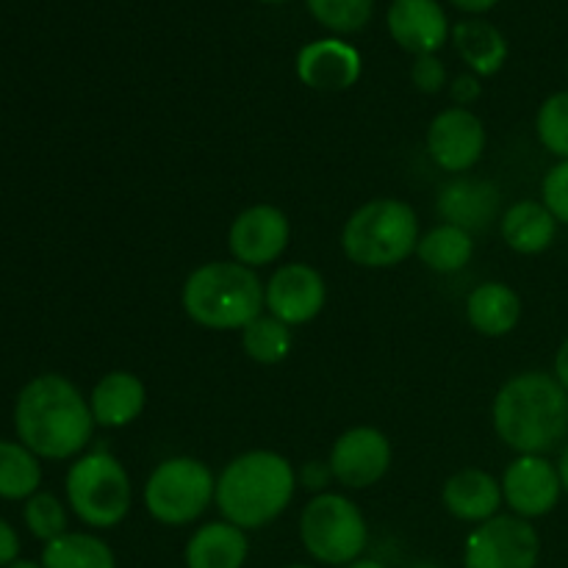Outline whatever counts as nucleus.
Listing matches in <instances>:
<instances>
[{
  "instance_id": "obj_5",
  "label": "nucleus",
  "mask_w": 568,
  "mask_h": 568,
  "mask_svg": "<svg viewBox=\"0 0 568 568\" xmlns=\"http://www.w3.org/2000/svg\"><path fill=\"white\" fill-rule=\"evenodd\" d=\"M419 220L408 203L394 197L361 205L342 231V250L364 270H388L403 264L419 247Z\"/></svg>"
},
{
  "instance_id": "obj_30",
  "label": "nucleus",
  "mask_w": 568,
  "mask_h": 568,
  "mask_svg": "<svg viewBox=\"0 0 568 568\" xmlns=\"http://www.w3.org/2000/svg\"><path fill=\"white\" fill-rule=\"evenodd\" d=\"M536 133L549 153L560 161L568 159V89L544 100L536 116Z\"/></svg>"
},
{
  "instance_id": "obj_28",
  "label": "nucleus",
  "mask_w": 568,
  "mask_h": 568,
  "mask_svg": "<svg viewBox=\"0 0 568 568\" xmlns=\"http://www.w3.org/2000/svg\"><path fill=\"white\" fill-rule=\"evenodd\" d=\"M316 22L336 33H355L372 20L375 0H305Z\"/></svg>"
},
{
  "instance_id": "obj_24",
  "label": "nucleus",
  "mask_w": 568,
  "mask_h": 568,
  "mask_svg": "<svg viewBox=\"0 0 568 568\" xmlns=\"http://www.w3.org/2000/svg\"><path fill=\"white\" fill-rule=\"evenodd\" d=\"M416 255H419L427 270L449 275V272H460L469 264L471 255H475V239L464 227L444 222V225L433 227L419 239Z\"/></svg>"
},
{
  "instance_id": "obj_19",
  "label": "nucleus",
  "mask_w": 568,
  "mask_h": 568,
  "mask_svg": "<svg viewBox=\"0 0 568 568\" xmlns=\"http://www.w3.org/2000/svg\"><path fill=\"white\" fill-rule=\"evenodd\" d=\"M148 405V388L133 372L116 369L100 377L89 394L94 425L100 427H125L142 416Z\"/></svg>"
},
{
  "instance_id": "obj_17",
  "label": "nucleus",
  "mask_w": 568,
  "mask_h": 568,
  "mask_svg": "<svg viewBox=\"0 0 568 568\" xmlns=\"http://www.w3.org/2000/svg\"><path fill=\"white\" fill-rule=\"evenodd\" d=\"M444 508L449 516L469 525H483V521L499 516L503 508V483L483 469H460L444 483L442 491Z\"/></svg>"
},
{
  "instance_id": "obj_2",
  "label": "nucleus",
  "mask_w": 568,
  "mask_h": 568,
  "mask_svg": "<svg viewBox=\"0 0 568 568\" xmlns=\"http://www.w3.org/2000/svg\"><path fill=\"white\" fill-rule=\"evenodd\" d=\"M494 430L519 455H547L568 442V392L549 372H521L494 397Z\"/></svg>"
},
{
  "instance_id": "obj_3",
  "label": "nucleus",
  "mask_w": 568,
  "mask_h": 568,
  "mask_svg": "<svg viewBox=\"0 0 568 568\" xmlns=\"http://www.w3.org/2000/svg\"><path fill=\"white\" fill-rule=\"evenodd\" d=\"M297 491V471L288 458L272 449H253L222 469L216 477V508L222 519L247 530L272 525Z\"/></svg>"
},
{
  "instance_id": "obj_27",
  "label": "nucleus",
  "mask_w": 568,
  "mask_h": 568,
  "mask_svg": "<svg viewBox=\"0 0 568 568\" xmlns=\"http://www.w3.org/2000/svg\"><path fill=\"white\" fill-rule=\"evenodd\" d=\"M242 349L250 361L264 366H275L292 353V327L275 316H264L250 322L242 331Z\"/></svg>"
},
{
  "instance_id": "obj_35",
  "label": "nucleus",
  "mask_w": 568,
  "mask_h": 568,
  "mask_svg": "<svg viewBox=\"0 0 568 568\" xmlns=\"http://www.w3.org/2000/svg\"><path fill=\"white\" fill-rule=\"evenodd\" d=\"M305 488H311V491H322L325 488V483L331 480V466L327 464H308V469H305Z\"/></svg>"
},
{
  "instance_id": "obj_23",
  "label": "nucleus",
  "mask_w": 568,
  "mask_h": 568,
  "mask_svg": "<svg viewBox=\"0 0 568 568\" xmlns=\"http://www.w3.org/2000/svg\"><path fill=\"white\" fill-rule=\"evenodd\" d=\"M453 42L475 75H497L508 61V39L486 20H464L453 28Z\"/></svg>"
},
{
  "instance_id": "obj_29",
  "label": "nucleus",
  "mask_w": 568,
  "mask_h": 568,
  "mask_svg": "<svg viewBox=\"0 0 568 568\" xmlns=\"http://www.w3.org/2000/svg\"><path fill=\"white\" fill-rule=\"evenodd\" d=\"M26 527L31 530L33 538L50 544L61 538L67 530V508L55 494L37 491L31 499H26V510H22Z\"/></svg>"
},
{
  "instance_id": "obj_34",
  "label": "nucleus",
  "mask_w": 568,
  "mask_h": 568,
  "mask_svg": "<svg viewBox=\"0 0 568 568\" xmlns=\"http://www.w3.org/2000/svg\"><path fill=\"white\" fill-rule=\"evenodd\" d=\"M483 87H480V78L471 72V75H458L453 81V100L460 105V109H466V105L475 103L477 98H480Z\"/></svg>"
},
{
  "instance_id": "obj_36",
  "label": "nucleus",
  "mask_w": 568,
  "mask_h": 568,
  "mask_svg": "<svg viewBox=\"0 0 568 568\" xmlns=\"http://www.w3.org/2000/svg\"><path fill=\"white\" fill-rule=\"evenodd\" d=\"M555 377H558L560 386L568 392V338L558 347V355H555Z\"/></svg>"
},
{
  "instance_id": "obj_15",
  "label": "nucleus",
  "mask_w": 568,
  "mask_h": 568,
  "mask_svg": "<svg viewBox=\"0 0 568 568\" xmlns=\"http://www.w3.org/2000/svg\"><path fill=\"white\" fill-rule=\"evenodd\" d=\"M386 22L394 42L414 55L436 53L453 33L438 0H394Z\"/></svg>"
},
{
  "instance_id": "obj_10",
  "label": "nucleus",
  "mask_w": 568,
  "mask_h": 568,
  "mask_svg": "<svg viewBox=\"0 0 568 568\" xmlns=\"http://www.w3.org/2000/svg\"><path fill=\"white\" fill-rule=\"evenodd\" d=\"M499 483L510 514L527 521L552 514L564 494L558 466L547 455H519L510 460Z\"/></svg>"
},
{
  "instance_id": "obj_18",
  "label": "nucleus",
  "mask_w": 568,
  "mask_h": 568,
  "mask_svg": "<svg viewBox=\"0 0 568 568\" xmlns=\"http://www.w3.org/2000/svg\"><path fill=\"white\" fill-rule=\"evenodd\" d=\"M438 214L447 220V225H458L469 233L483 231L499 214V189L491 181L455 178L438 192Z\"/></svg>"
},
{
  "instance_id": "obj_6",
  "label": "nucleus",
  "mask_w": 568,
  "mask_h": 568,
  "mask_svg": "<svg viewBox=\"0 0 568 568\" xmlns=\"http://www.w3.org/2000/svg\"><path fill=\"white\" fill-rule=\"evenodd\" d=\"M64 491L72 514L94 530L122 525L131 514V477L111 453L81 455L67 471Z\"/></svg>"
},
{
  "instance_id": "obj_16",
  "label": "nucleus",
  "mask_w": 568,
  "mask_h": 568,
  "mask_svg": "<svg viewBox=\"0 0 568 568\" xmlns=\"http://www.w3.org/2000/svg\"><path fill=\"white\" fill-rule=\"evenodd\" d=\"M297 75L316 92H344L361 78V55L342 39H316L300 50Z\"/></svg>"
},
{
  "instance_id": "obj_40",
  "label": "nucleus",
  "mask_w": 568,
  "mask_h": 568,
  "mask_svg": "<svg viewBox=\"0 0 568 568\" xmlns=\"http://www.w3.org/2000/svg\"><path fill=\"white\" fill-rule=\"evenodd\" d=\"M6 568H42V564H33V560H17V564H11Z\"/></svg>"
},
{
  "instance_id": "obj_11",
  "label": "nucleus",
  "mask_w": 568,
  "mask_h": 568,
  "mask_svg": "<svg viewBox=\"0 0 568 568\" xmlns=\"http://www.w3.org/2000/svg\"><path fill=\"white\" fill-rule=\"evenodd\" d=\"M327 466L333 480L342 483L344 488L353 491L369 488L381 483L392 466V442L377 427H349L333 442Z\"/></svg>"
},
{
  "instance_id": "obj_43",
  "label": "nucleus",
  "mask_w": 568,
  "mask_h": 568,
  "mask_svg": "<svg viewBox=\"0 0 568 568\" xmlns=\"http://www.w3.org/2000/svg\"><path fill=\"white\" fill-rule=\"evenodd\" d=\"M261 3H286V0H261Z\"/></svg>"
},
{
  "instance_id": "obj_13",
  "label": "nucleus",
  "mask_w": 568,
  "mask_h": 568,
  "mask_svg": "<svg viewBox=\"0 0 568 568\" xmlns=\"http://www.w3.org/2000/svg\"><path fill=\"white\" fill-rule=\"evenodd\" d=\"M486 125L469 109H444L427 128V153L444 172H469L486 153Z\"/></svg>"
},
{
  "instance_id": "obj_41",
  "label": "nucleus",
  "mask_w": 568,
  "mask_h": 568,
  "mask_svg": "<svg viewBox=\"0 0 568 568\" xmlns=\"http://www.w3.org/2000/svg\"><path fill=\"white\" fill-rule=\"evenodd\" d=\"M410 568H442V566H436V564H430V560H422V564H414Z\"/></svg>"
},
{
  "instance_id": "obj_33",
  "label": "nucleus",
  "mask_w": 568,
  "mask_h": 568,
  "mask_svg": "<svg viewBox=\"0 0 568 568\" xmlns=\"http://www.w3.org/2000/svg\"><path fill=\"white\" fill-rule=\"evenodd\" d=\"M20 560V536L9 521L0 519V568L11 566Z\"/></svg>"
},
{
  "instance_id": "obj_22",
  "label": "nucleus",
  "mask_w": 568,
  "mask_h": 568,
  "mask_svg": "<svg viewBox=\"0 0 568 568\" xmlns=\"http://www.w3.org/2000/svg\"><path fill=\"white\" fill-rule=\"evenodd\" d=\"M466 320L480 336H508L521 320V300L508 283H483L466 297Z\"/></svg>"
},
{
  "instance_id": "obj_1",
  "label": "nucleus",
  "mask_w": 568,
  "mask_h": 568,
  "mask_svg": "<svg viewBox=\"0 0 568 568\" xmlns=\"http://www.w3.org/2000/svg\"><path fill=\"white\" fill-rule=\"evenodd\" d=\"M14 430L37 458H75L92 442L89 399L64 375H39L26 383L14 405Z\"/></svg>"
},
{
  "instance_id": "obj_4",
  "label": "nucleus",
  "mask_w": 568,
  "mask_h": 568,
  "mask_svg": "<svg viewBox=\"0 0 568 568\" xmlns=\"http://www.w3.org/2000/svg\"><path fill=\"white\" fill-rule=\"evenodd\" d=\"M183 311L205 331H244L264 314L266 286L239 261H209L186 277Z\"/></svg>"
},
{
  "instance_id": "obj_38",
  "label": "nucleus",
  "mask_w": 568,
  "mask_h": 568,
  "mask_svg": "<svg viewBox=\"0 0 568 568\" xmlns=\"http://www.w3.org/2000/svg\"><path fill=\"white\" fill-rule=\"evenodd\" d=\"M558 475H560V486H564V491L568 494V442L564 444V449H560V458H558Z\"/></svg>"
},
{
  "instance_id": "obj_31",
  "label": "nucleus",
  "mask_w": 568,
  "mask_h": 568,
  "mask_svg": "<svg viewBox=\"0 0 568 568\" xmlns=\"http://www.w3.org/2000/svg\"><path fill=\"white\" fill-rule=\"evenodd\" d=\"M541 203L558 220V225H568V159L549 166V172L544 175Z\"/></svg>"
},
{
  "instance_id": "obj_25",
  "label": "nucleus",
  "mask_w": 568,
  "mask_h": 568,
  "mask_svg": "<svg viewBox=\"0 0 568 568\" xmlns=\"http://www.w3.org/2000/svg\"><path fill=\"white\" fill-rule=\"evenodd\" d=\"M42 568H116V558L109 544L92 532H64L44 544Z\"/></svg>"
},
{
  "instance_id": "obj_32",
  "label": "nucleus",
  "mask_w": 568,
  "mask_h": 568,
  "mask_svg": "<svg viewBox=\"0 0 568 568\" xmlns=\"http://www.w3.org/2000/svg\"><path fill=\"white\" fill-rule=\"evenodd\" d=\"M410 81L419 92L436 94L442 92V87L447 83V70H444L442 61L436 59V53L430 55H416L414 67H410Z\"/></svg>"
},
{
  "instance_id": "obj_37",
  "label": "nucleus",
  "mask_w": 568,
  "mask_h": 568,
  "mask_svg": "<svg viewBox=\"0 0 568 568\" xmlns=\"http://www.w3.org/2000/svg\"><path fill=\"white\" fill-rule=\"evenodd\" d=\"M449 3L458 6V9H464V11H469V14H483V11L494 9L499 0H449Z\"/></svg>"
},
{
  "instance_id": "obj_20",
  "label": "nucleus",
  "mask_w": 568,
  "mask_h": 568,
  "mask_svg": "<svg viewBox=\"0 0 568 568\" xmlns=\"http://www.w3.org/2000/svg\"><path fill=\"white\" fill-rule=\"evenodd\" d=\"M250 555L247 532L231 521H209L186 544V568H244Z\"/></svg>"
},
{
  "instance_id": "obj_21",
  "label": "nucleus",
  "mask_w": 568,
  "mask_h": 568,
  "mask_svg": "<svg viewBox=\"0 0 568 568\" xmlns=\"http://www.w3.org/2000/svg\"><path fill=\"white\" fill-rule=\"evenodd\" d=\"M499 231L514 253L538 255L552 247L558 236V220L549 214L541 200H519L503 214Z\"/></svg>"
},
{
  "instance_id": "obj_9",
  "label": "nucleus",
  "mask_w": 568,
  "mask_h": 568,
  "mask_svg": "<svg viewBox=\"0 0 568 568\" xmlns=\"http://www.w3.org/2000/svg\"><path fill=\"white\" fill-rule=\"evenodd\" d=\"M541 538L519 516H494L471 530L464 547V568H536Z\"/></svg>"
},
{
  "instance_id": "obj_39",
  "label": "nucleus",
  "mask_w": 568,
  "mask_h": 568,
  "mask_svg": "<svg viewBox=\"0 0 568 568\" xmlns=\"http://www.w3.org/2000/svg\"><path fill=\"white\" fill-rule=\"evenodd\" d=\"M344 568H388L386 564H381V560H372V558H358L355 564L344 566Z\"/></svg>"
},
{
  "instance_id": "obj_8",
  "label": "nucleus",
  "mask_w": 568,
  "mask_h": 568,
  "mask_svg": "<svg viewBox=\"0 0 568 568\" xmlns=\"http://www.w3.org/2000/svg\"><path fill=\"white\" fill-rule=\"evenodd\" d=\"M216 499V477L203 460L178 458L161 460L144 483V508L159 525L183 527L197 521Z\"/></svg>"
},
{
  "instance_id": "obj_12",
  "label": "nucleus",
  "mask_w": 568,
  "mask_h": 568,
  "mask_svg": "<svg viewBox=\"0 0 568 568\" xmlns=\"http://www.w3.org/2000/svg\"><path fill=\"white\" fill-rule=\"evenodd\" d=\"M292 239V225L288 216L277 205H250L233 220L227 231V247H231L233 261L258 270V266L275 264L288 247Z\"/></svg>"
},
{
  "instance_id": "obj_26",
  "label": "nucleus",
  "mask_w": 568,
  "mask_h": 568,
  "mask_svg": "<svg viewBox=\"0 0 568 568\" xmlns=\"http://www.w3.org/2000/svg\"><path fill=\"white\" fill-rule=\"evenodd\" d=\"M42 486V464L20 442H0V499H31Z\"/></svg>"
},
{
  "instance_id": "obj_14",
  "label": "nucleus",
  "mask_w": 568,
  "mask_h": 568,
  "mask_svg": "<svg viewBox=\"0 0 568 568\" xmlns=\"http://www.w3.org/2000/svg\"><path fill=\"white\" fill-rule=\"evenodd\" d=\"M325 277L308 264H283L266 281V311L288 327L316 320L325 308Z\"/></svg>"
},
{
  "instance_id": "obj_7",
  "label": "nucleus",
  "mask_w": 568,
  "mask_h": 568,
  "mask_svg": "<svg viewBox=\"0 0 568 568\" xmlns=\"http://www.w3.org/2000/svg\"><path fill=\"white\" fill-rule=\"evenodd\" d=\"M300 541L322 566L344 568L364 555L369 527L364 514L344 494H316L300 516Z\"/></svg>"
},
{
  "instance_id": "obj_42",
  "label": "nucleus",
  "mask_w": 568,
  "mask_h": 568,
  "mask_svg": "<svg viewBox=\"0 0 568 568\" xmlns=\"http://www.w3.org/2000/svg\"><path fill=\"white\" fill-rule=\"evenodd\" d=\"M286 568H314V566H305V564H294V566H286Z\"/></svg>"
}]
</instances>
